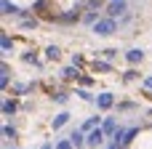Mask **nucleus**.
Returning <instances> with one entry per match:
<instances>
[{
	"instance_id": "4be33fe9",
	"label": "nucleus",
	"mask_w": 152,
	"mask_h": 149,
	"mask_svg": "<svg viewBox=\"0 0 152 149\" xmlns=\"http://www.w3.org/2000/svg\"><path fill=\"white\" fill-rule=\"evenodd\" d=\"M94 67H96V69H99V72H110V69H112V67H110V64H107V61H96V64H94Z\"/></svg>"
},
{
	"instance_id": "1a4fd4ad",
	"label": "nucleus",
	"mask_w": 152,
	"mask_h": 149,
	"mask_svg": "<svg viewBox=\"0 0 152 149\" xmlns=\"http://www.w3.org/2000/svg\"><path fill=\"white\" fill-rule=\"evenodd\" d=\"M69 139H72V144H75L77 149H83V147H86V133H83L80 128H75V131L69 133Z\"/></svg>"
},
{
	"instance_id": "6e6552de",
	"label": "nucleus",
	"mask_w": 152,
	"mask_h": 149,
	"mask_svg": "<svg viewBox=\"0 0 152 149\" xmlns=\"http://www.w3.org/2000/svg\"><path fill=\"white\" fill-rule=\"evenodd\" d=\"M136 136H139V128H126V131H123V139H120L118 144H120V147H128Z\"/></svg>"
},
{
	"instance_id": "aec40b11",
	"label": "nucleus",
	"mask_w": 152,
	"mask_h": 149,
	"mask_svg": "<svg viewBox=\"0 0 152 149\" xmlns=\"http://www.w3.org/2000/svg\"><path fill=\"white\" fill-rule=\"evenodd\" d=\"M56 149H77L72 144V139H61V141H56Z\"/></svg>"
},
{
	"instance_id": "9d476101",
	"label": "nucleus",
	"mask_w": 152,
	"mask_h": 149,
	"mask_svg": "<svg viewBox=\"0 0 152 149\" xmlns=\"http://www.w3.org/2000/svg\"><path fill=\"white\" fill-rule=\"evenodd\" d=\"M102 120H104V117H88V120H86V123L80 125V131H83V133H88V131L99 128V125H102Z\"/></svg>"
},
{
	"instance_id": "f8f14e48",
	"label": "nucleus",
	"mask_w": 152,
	"mask_h": 149,
	"mask_svg": "<svg viewBox=\"0 0 152 149\" xmlns=\"http://www.w3.org/2000/svg\"><path fill=\"white\" fill-rule=\"evenodd\" d=\"M61 77H67V80H77V77H80L77 64H75V67H64V69H61Z\"/></svg>"
},
{
	"instance_id": "a211bd4d",
	"label": "nucleus",
	"mask_w": 152,
	"mask_h": 149,
	"mask_svg": "<svg viewBox=\"0 0 152 149\" xmlns=\"http://www.w3.org/2000/svg\"><path fill=\"white\" fill-rule=\"evenodd\" d=\"M96 21H99V16H96V11H88V13L83 16V24H91V27H94Z\"/></svg>"
},
{
	"instance_id": "393cba45",
	"label": "nucleus",
	"mask_w": 152,
	"mask_h": 149,
	"mask_svg": "<svg viewBox=\"0 0 152 149\" xmlns=\"http://www.w3.org/2000/svg\"><path fill=\"white\" fill-rule=\"evenodd\" d=\"M104 56H107V59H115V56H118V51H115V48H107V51H104Z\"/></svg>"
},
{
	"instance_id": "7c9ffc66",
	"label": "nucleus",
	"mask_w": 152,
	"mask_h": 149,
	"mask_svg": "<svg viewBox=\"0 0 152 149\" xmlns=\"http://www.w3.org/2000/svg\"><path fill=\"white\" fill-rule=\"evenodd\" d=\"M5 149H19V147H5Z\"/></svg>"
},
{
	"instance_id": "39448f33",
	"label": "nucleus",
	"mask_w": 152,
	"mask_h": 149,
	"mask_svg": "<svg viewBox=\"0 0 152 149\" xmlns=\"http://www.w3.org/2000/svg\"><path fill=\"white\" fill-rule=\"evenodd\" d=\"M69 117H72V115H69L67 109H64V112H59V115H56V117L51 120V128H53V131H61V128H64V125L69 123Z\"/></svg>"
},
{
	"instance_id": "0eeeda50",
	"label": "nucleus",
	"mask_w": 152,
	"mask_h": 149,
	"mask_svg": "<svg viewBox=\"0 0 152 149\" xmlns=\"http://www.w3.org/2000/svg\"><path fill=\"white\" fill-rule=\"evenodd\" d=\"M126 59H128V64H142L144 61V51L142 48H128L126 51Z\"/></svg>"
},
{
	"instance_id": "f257e3e1",
	"label": "nucleus",
	"mask_w": 152,
	"mask_h": 149,
	"mask_svg": "<svg viewBox=\"0 0 152 149\" xmlns=\"http://www.w3.org/2000/svg\"><path fill=\"white\" fill-rule=\"evenodd\" d=\"M118 19H112V16H104V19H99L96 24H94V35H99V37H110V35H115L118 32Z\"/></svg>"
},
{
	"instance_id": "20e7f679",
	"label": "nucleus",
	"mask_w": 152,
	"mask_h": 149,
	"mask_svg": "<svg viewBox=\"0 0 152 149\" xmlns=\"http://www.w3.org/2000/svg\"><path fill=\"white\" fill-rule=\"evenodd\" d=\"M96 107H99L102 112L112 109V107H115V93H110V91H102V93L96 96Z\"/></svg>"
},
{
	"instance_id": "6ab92c4d",
	"label": "nucleus",
	"mask_w": 152,
	"mask_h": 149,
	"mask_svg": "<svg viewBox=\"0 0 152 149\" xmlns=\"http://www.w3.org/2000/svg\"><path fill=\"white\" fill-rule=\"evenodd\" d=\"M59 53H61V51H59L56 45H48V48H45V59H51V61H53V59H59Z\"/></svg>"
},
{
	"instance_id": "a878e982",
	"label": "nucleus",
	"mask_w": 152,
	"mask_h": 149,
	"mask_svg": "<svg viewBox=\"0 0 152 149\" xmlns=\"http://www.w3.org/2000/svg\"><path fill=\"white\" fill-rule=\"evenodd\" d=\"M136 77H139L136 69H128V72H126V80H136Z\"/></svg>"
},
{
	"instance_id": "5701e85b",
	"label": "nucleus",
	"mask_w": 152,
	"mask_h": 149,
	"mask_svg": "<svg viewBox=\"0 0 152 149\" xmlns=\"http://www.w3.org/2000/svg\"><path fill=\"white\" fill-rule=\"evenodd\" d=\"M35 24H37V21H35V19H24V21H21V27H27V29H32V27H35Z\"/></svg>"
},
{
	"instance_id": "cd10ccee",
	"label": "nucleus",
	"mask_w": 152,
	"mask_h": 149,
	"mask_svg": "<svg viewBox=\"0 0 152 149\" xmlns=\"http://www.w3.org/2000/svg\"><path fill=\"white\" fill-rule=\"evenodd\" d=\"M142 85H144L147 91H152V77H144V83H142Z\"/></svg>"
},
{
	"instance_id": "c85d7f7f",
	"label": "nucleus",
	"mask_w": 152,
	"mask_h": 149,
	"mask_svg": "<svg viewBox=\"0 0 152 149\" xmlns=\"http://www.w3.org/2000/svg\"><path fill=\"white\" fill-rule=\"evenodd\" d=\"M107 149H123V147H120L118 141H112V144H110V147H107Z\"/></svg>"
},
{
	"instance_id": "bb28decb",
	"label": "nucleus",
	"mask_w": 152,
	"mask_h": 149,
	"mask_svg": "<svg viewBox=\"0 0 152 149\" xmlns=\"http://www.w3.org/2000/svg\"><path fill=\"white\" fill-rule=\"evenodd\" d=\"M118 109H120V112H128V109H134V104H131V101H126V104H120Z\"/></svg>"
},
{
	"instance_id": "dca6fc26",
	"label": "nucleus",
	"mask_w": 152,
	"mask_h": 149,
	"mask_svg": "<svg viewBox=\"0 0 152 149\" xmlns=\"http://www.w3.org/2000/svg\"><path fill=\"white\" fill-rule=\"evenodd\" d=\"M3 139H5V141H13V139H16V128H13V125H3Z\"/></svg>"
},
{
	"instance_id": "b1692460",
	"label": "nucleus",
	"mask_w": 152,
	"mask_h": 149,
	"mask_svg": "<svg viewBox=\"0 0 152 149\" xmlns=\"http://www.w3.org/2000/svg\"><path fill=\"white\" fill-rule=\"evenodd\" d=\"M21 59H24V61H32V64H37V61H35V53H32V51H27Z\"/></svg>"
},
{
	"instance_id": "4468645a",
	"label": "nucleus",
	"mask_w": 152,
	"mask_h": 149,
	"mask_svg": "<svg viewBox=\"0 0 152 149\" xmlns=\"http://www.w3.org/2000/svg\"><path fill=\"white\" fill-rule=\"evenodd\" d=\"M13 112H16V101H11V99H5V101H3V115H5V117H11Z\"/></svg>"
},
{
	"instance_id": "423d86ee",
	"label": "nucleus",
	"mask_w": 152,
	"mask_h": 149,
	"mask_svg": "<svg viewBox=\"0 0 152 149\" xmlns=\"http://www.w3.org/2000/svg\"><path fill=\"white\" fill-rule=\"evenodd\" d=\"M118 128H120V125H118V120H115V117H104V120H102V131L107 133V139H112Z\"/></svg>"
},
{
	"instance_id": "9b49d317",
	"label": "nucleus",
	"mask_w": 152,
	"mask_h": 149,
	"mask_svg": "<svg viewBox=\"0 0 152 149\" xmlns=\"http://www.w3.org/2000/svg\"><path fill=\"white\" fill-rule=\"evenodd\" d=\"M0 48H3V53H13V40H11L5 32L0 35Z\"/></svg>"
},
{
	"instance_id": "c756f323",
	"label": "nucleus",
	"mask_w": 152,
	"mask_h": 149,
	"mask_svg": "<svg viewBox=\"0 0 152 149\" xmlns=\"http://www.w3.org/2000/svg\"><path fill=\"white\" fill-rule=\"evenodd\" d=\"M40 149H56V147H53V144H43Z\"/></svg>"
},
{
	"instance_id": "ddd939ff",
	"label": "nucleus",
	"mask_w": 152,
	"mask_h": 149,
	"mask_svg": "<svg viewBox=\"0 0 152 149\" xmlns=\"http://www.w3.org/2000/svg\"><path fill=\"white\" fill-rule=\"evenodd\" d=\"M75 96H80L83 101H88V104H96V96L94 93H88L86 88H75Z\"/></svg>"
},
{
	"instance_id": "f3484780",
	"label": "nucleus",
	"mask_w": 152,
	"mask_h": 149,
	"mask_svg": "<svg viewBox=\"0 0 152 149\" xmlns=\"http://www.w3.org/2000/svg\"><path fill=\"white\" fill-rule=\"evenodd\" d=\"M8 64H3V69H0V88H8Z\"/></svg>"
},
{
	"instance_id": "7ed1b4c3",
	"label": "nucleus",
	"mask_w": 152,
	"mask_h": 149,
	"mask_svg": "<svg viewBox=\"0 0 152 149\" xmlns=\"http://www.w3.org/2000/svg\"><path fill=\"white\" fill-rule=\"evenodd\" d=\"M104 139H107V133L102 131V125L86 133V144H88V147H94V149H96V147H102V144H104Z\"/></svg>"
},
{
	"instance_id": "412c9836",
	"label": "nucleus",
	"mask_w": 152,
	"mask_h": 149,
	"mask_svg": "<svg viewBox=\"0 0 152 149\" xmlns=\"http://www.w3.org/2000/svg\"><path fill=\"white\" fill-rule=\"evenodd\" d=\"M53 101H56V104H61V107H64V104H67V101H69V96H67V93H56V96H53Z\"/></svg>"
},
{
	"instance_id": "f03ea898",
	"label": "nucleus",
	"mask_w": 152,
	"mask_h": 149,
	"mask_svg": "<svg viewBox=\"0 0 152 149\" xmlns=\"http://www.w3.org/2000/svg\"><path fill=\"white\" fill-rule=\"evenodd\" d=\"M104 11H107V16H112V19H123L126 11H128V3H126V0H110Z\"/></svg>"
},
{
	"instance_id": "2eb2a0df",
	"label": "nucleus",
	"mask_w": 152,
	"mask_h": 149,
	"mask_svg": "<svg viewBox=\"0 0 152 149\" xmlns=\"http://www.w3.org/2000/svg\"><path fill=\"white\" fill-rule=\"evenodd\" d=\"M0 3H3V13H5V16H13V13H19V8H16L11 0H0Z\"/></svg>"
}]
</instances>
